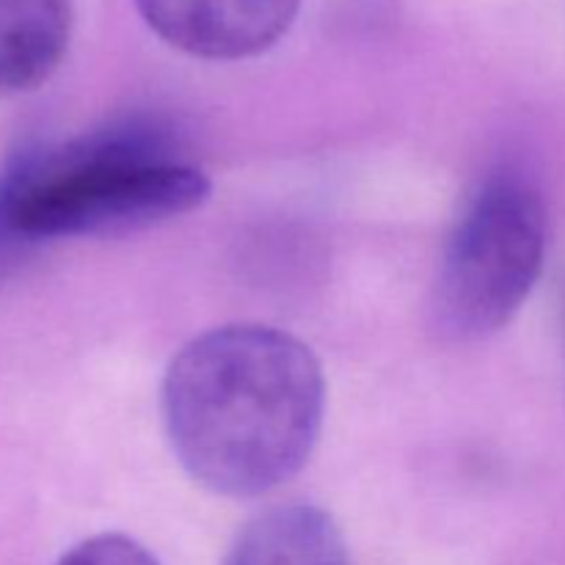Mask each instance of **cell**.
Listing matches in <instances>:
<instances>
[{
	"label": "cell",
	"mask_w": 565,
	"mask_h": 565,
	"mask_svg": "<svg viewBox=\"0 0 565 565\" xmlns=\"http://www.w3.org/2000/svg\"><path fill=\"white\" fill-rule=\"evenodd\" d=\"M318 356L274 326L235 323L188 342L163 379L171 450L199 486L259 497L296 478L323 428Z\"/></svg>",
	"instance_id": "6da1fadb"
},
{
	"label": "cell",
	"mask_w": 565,
	"mask_h": 565,
	"mask_svg": "<svg viewBox=\"0 0 565 565\" xmlns=\"http://www.w3.org/2000/svg\"><path fill=\"white\" fill-rule=\"evenodd\" d=\"M207 196V174L147 125L25 149L0 174V265L31 243L163 224Z\"/></svg>",
	"instance_id": "7a4b0ae2"
},
{
	"label": "cell",
	"mask_w": 565,
	"mask_h": 565,
	"mask_svg": "<svg viewBox=\"0 0 565 565\" xmlns=\"http://www.w3.org/2000/svg\"><path fill=\"white\" fill-rule=\"evenodd\" d=\"M546 257L541 193L519 174H494L458 218L434 290V318L461 342L497 334L522 309Z\"/></svg>",
	"instance_id": "3957f363"
},
{
	"label": "cell",
	"mask_w": 565,
	"mask_h": 565,
	"mask_svg": "<svg viewBox=\"0 0 565 565\" xmlns=\"http://www.w3.org/2000/svg\"><path fill=\"white\" fill-rule=\"evenodd\" d=\"M136 9L166 44L193 58L241 61L274 47L301 0H136Z\"/></svg>",
	"instance_id": "277c9868"
},
{
	"label": "cell",
	"mask_w": 565,
	"mask_h": 565,
	"mask_svg": "<svg viewBox=\"0 0 565 565\" xmlns=\"http://www.w3.org/2000/svg\"><path fill=\"white\" fill-rule=\"evenodd\" d=\"M72 0H0V97L33 92L64 61Z\"/></svg>",
	"instance_id": "5b68a950"
},
{
	"label": "cell",
	"mask_w": 565,
	"mask_h": 565,
	"mask_svg": "<svg viewBox=\"0 0 565 565\" xmlns=\"http://www.w3.org/2000/svg\"><path fill=\"white\" fill-rule=\"evenodd\" d=\"M224 565H351L345 539L315 505H279L241 530Z\"/></svg>",
	"instance_id": "8992f818"
},
{
	"label": "cell",
	"mask_w": 565,
	"mask_h": 565,
	"mask_svg": "<svg viewBox=\"0 0 565 565\" xmlns=\"http://www.w3.org/2000/svg\"><path fill=\"white\" fill-rule=\"evenodd\" d=\"M58 565H160L158 557L138 541L119 533L94 535L72 546Z\"/></svg>",
	"instance_id": "52a82bcc"
}]
</instances>
